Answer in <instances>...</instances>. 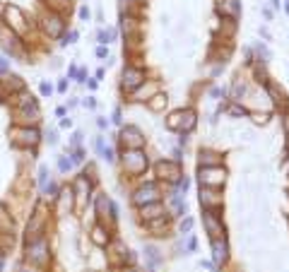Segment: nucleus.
<instances>
[{
    "mask_svg": "<svg viewBox=\"0 0 289 272\" xmlns=\"http://www.w3.org/2000/svg\"><path fill=\"white\" fill-rule=\"evenodd\" d=\"M147 104H149L152 111H161L166 106V94H154L152 99H147Z\"/></svg>",
    "mask_w": 289,
    "mask_h": 272,
    "instance_id": "393cba45",
    "label": "nucleus"
},
{
    "mask_svg": "<svg viewBox=\"0 0 289 272\" xmlns=\"http://www.w3.org/2000/svg\"><path fill=\"white\" fill-rule=\"evenodd\" d=\"M203 224H205L210 239H224L226 229H224V222H222V217H219L217 209H205L203 212Z\"/></svg>",
    "mask_w": 289,
    "mask_h": 272,
    "instance_id": "0eeeda50",
    "label": "nucleus"
},
{
    "mask_svg": "<svg viewBox=\"0 0 289 272\" xmlns=\"http://www.w3.org/2000/svg\"><path fill=\"white\" fill-rule=\"evenodd\" d=\"M287 12H289V2H287Z\"/></svg>",
    "mask_w": 289,
    "mask_h": 272,
    "instance_id": "3c124183",
    "label": "nucleus"
},
{
    "mask_svg": "<svg viewBox=\"0 0 289 272\" xmlns=\"http://www.w3.org/2000/svg\"><path fill=\"white\" fill-rule=\"evenodd\" d=\"M144 256H147V260H149V268H152V270L161 263V256H159V251H157L154 246H144Z\"/></svg>",
    "mask_w": 289,
    "mask_h": 272,
    "instance_id": "b1692460",
    "label": "nucleus"
},
{
    "mask_svg": "<svg viewBox=\"0 0 289 272\" xmlns=\"http://www.w3.org/2000/svg\"><path fill=\"white\" fill-rule=\"evenodd\" d=\"M7 70H10V61L0 53V75H7Z\"/></svg>",
    "mask_w": 289,
    "mask_h": 272,
    "instance_id": "72a5a7b5",
    "label": "nucleus"
},
{
    "mask_svg": "<svg viewBox=\"0 0 289 272\" xmlns=\"http://www.w3.org/2000/svg\"><path fill=\"white\" fill-rule=\"evenodd\" d=\"M39 92H41V96H51V92H53V87H51L48 82H41V84H39Z\"/></svg>",
    "mask_w": 289,
    "mask_h": 272,
    "instance_id": "2f4dec72",
    "label": "nucleus"
},
{
    "mask_svg": "<svg viewBox=\"0 0 289 272\" xmlns=\"http://www.w3.org/2000/svg\"><path fill=\"white\" fill-rule=\"evenodd\" d=\"M265 87H268V92H270L273 101H275V104L285 111V109H287V96H285V92H282V89H277V84H273V82H268Z\"/></svg>",
    "mask_w": 289,
    "mask_h": 272,
    "instance_id": "412c9836",
    "label": "nucleus"
},
{
    "mask_svg": "<svg viewBox=\"0 0 289 272\" xmlns=\"http://www.w3.org/2000/svg\"><path fill=\"white\" fill-rule=\"evenodd\" d=\"M70 126H72L70 118H63V121H61V128H70Z\"/></svg>",
    "mask_w": 289,
    "mask_h": 272,
    "instance_id": "79ce46f5",
    "label": "nucleus"
},
{
    "mask_svg": "<svg viewBox=\"0 0 289 272\" xmlns=\"http://www.w3.org/2000/svg\"><path fill=\"white\" fill-rule=\"evenodd\" d=\"M48 183H51V178H48V169L41 166V169H39V188H41V193H46Z\"/></svg>",
    "mask_w": 289,
    "mask_h": 272,
    "instance_id": "bb28decb",
    "label": "nucleus"
},
{
    "mask_svg": "<svg viewBox=\"0 0 289 272\" xmlns=\"http://www.w3.org/2000/svg\"><path fill=\"white\" fill-rule=\"evenodd\" d=\"M94 207H96V217H99V219H106V217L116 219V217H118V209H116V205L111 203L106 195H96Z\"/></svg>",
    "mask_w": 289,
    "mask_h": 272,
    "instance_id": "ddd939ff",
    "label": "nucleus"
},
{
    "mask_svg": "<svg viewBox=\"0 0 289 272\" xmlns=\"http://www.w3.org/2000/svg\"><path fill=\"white\" fill-rule=\"evenodd\" d=\"M200 205H203V209H219L222 207V195L215 188H203L200 186Z\"/></svg>",
    "mask_w": 289,
    "mask_h": 272,
    "instance_id": "4468645a",
    "label": "nucleus"
},
{
    "mask_svg": "<svg viewBox=\"0 0 289 272\" xmlns=\"http://www.w3.org/2000/svg\"><path fill=\"white\" fill-rule=\"evenodd\" d=\"M123 169L128 174H133V176L143 174L144 169H147V154H144L143 149H126L123 152Z\"/></svg>",
    "mask_w": 289,
    "mask_h": 272,
    "instance_id": "39448f33",
    "label": "nucleus"
},
{
    "mask_svg": "<svg viewBox=\"0 0 289 272\" xmlns=\"http://www.w3.org/2000/svg\"><path fill=\"white\" fill-rule=\"evenodd\" d=\"M10 142H12V147H22V149H36V144L41 142V133H39L36 128L12 126V128H10Z\"/></svg>",
    "mask_w": 289,
    "mask_h": 272,
    "instance_id": "f03ea898",
    "label": "nucleus"
},
{
    "mask_svg": "<svg viewBox=\"0 0 289 272\" xmlns=\"http://www.w3.org/2000/svg\"><path fill=\"white\" fill-rule=\"evenodd\" d=\"M0 253H2V251H0Z\"/></svg>",
    "mask_w": 289,
    "mask_h": 272,
    "instance_id": "603ef678",
    "label": "nucleus"
},
{
    "mask_svg": "<svg viewBox=\"0 0 289 272\" xmlns=\"http://www.w3.org/2000/svg\"><path fill=\"white\" fill-rule=\"evenodd\" d=\"M113 121H116V123H121V109H116V113H113Z\"/></svg>",
    "mask_w": 289,
    "mask_h": 272,
    "instance_id": "a18cd8bd",
    "label": "nucleus"
},
{
    "mask_svg": "<svg viewBox=\"0 0 289 272\" xmlns=\"http://www.w3.org/2000/svg\"><path fill=\"white\" fill-rule=\"evenodd\" d=\"M17 272H34V270H32V265H29V268H27V265H22V268H19Z\"/></svg>",
    "mask_w": 289,
    "mask_h": 272,
    "instance_id": "09e8293b",
    "label": "nucleus"
},
{
    "mask_svg": "<svg viewBox=\"0 0 289 272\" xmlns=\"http://www.w3.org/2000/svg\"><path fill=\"white\" fill-rule=\"evenodd\" d=\"M157 176L164 178V181L176 183V181L183 176V174H181V164H178V161H159V164H157Z\"/></svg>",
    "mask_w": 289,
    "mask_h": 272,
    "instance_id": "9b49d317",
    "label": "nucleus"
},
{
    "mask_svg": "<svg viewBox=\"0 0 289 272\" xmlns=\"http://www.w3.org/2000/svg\"><path fill=\"white\" fill-rule=\"evenodd\" d=\"M5 24L10 27V32L12 34H27V29H29V24H27V19H24V12L19 10V7H15V5H7L5 7Z\"/></svg>",
    "mask_w": 289,
    "mask_h": 272,
    "instance_id": "423d86ee",
    "label": "nucleus"
},
{
    "mask_svg": "<svg viewBox=\"0 0 289 272\" xmlns=\"http://www.w3.org/2000/svg\"><path fill=\"white\" fill-rule=\"evenodd\" d=\"M191 229H193V219H191V217H186V219L181 222V234H183V231H191Z\"/></svg>",
    "mask_w": 289,
    "mask_h": 272,
    "instance_id": "f704fd0d",
    "label": "nucleus"
},
{
    "mask_svg": "<svg viewBox=\"0 0 289 272\" xmlns=\"http://www.w3.org/2000/svg\"><path fill=\"white\" fill-rule=\"evenodd\" d=\"M106 56H109V48L106 46H99L96 48V58H106Z\"/></svg>",
    "mask_w": 289,
    "mask_h": 272,
    "instance_id": "e433bc0d",
    "label": "nucleus"
},
{
    "mask_svg": "<svg viewBox=\"0 0 289 272\" xmlns=\"http://www.w3.org/2000/svg\"><path fill=\"white\" fill-rule=\"evenodd\" d=\"M171 207H174V212H176L178 217L186 214V209H188V207H186V200H181V195H176V193L171 195Z\"/></svg>",
    "mask_w": 289,
    "mask_h": 272,
    "instance_id": "a878e982",
    "label": "nucleus"
},
{
    "mask_svg": "<svg viewBox=\"0 0 289 272\" xmlns=\"http://www.w3.org/2000/svg\"><path fill=\"white\" fill-rule=\"evenodd\" d=\"M282 123H285V130H287V137H289V113L282 116Z\"/></svg>",
    "mask_w": 289,
    "mask_h": 272,
    "instance_id": "58836bf2",
    "label": "nucleus"
},
{
    "mask_svg": "<svg viewBox=\"0 0 289 272\" xmlns=\"http://www.w3.org/2000/svg\"><path fill=\"white\" fill-rule=\"evenodd\" d=\"M80 17H82V19H89V10L82 7V10H80Z\"/></svg>",
    "mask_w": 289,
    "mask_h": 272,
    "instance_id": "ea45409f",
    "label": "nucleus"
},
{
    "mask_svg": "<svg viewBox=\"0 0 289 272\" xmlns=\"http://www.w3.org/2000/svg\"><path fill=\"white\" fill-rule=\"evenodd\" d=\"M48 142H51V144H56V142H58V135H56V130H51V133H48Z\"/></svg>",
    "mask_w": 289,
    "mask_h": 272,
    "instance_id": "4c0bfd02",
    "label": "nucleus"
},
{
    "mask_svg": "<svg viewBox=\"0 0 289 272\" xmlns=\"http://www.w3.org/2000/svg\"><path fill=\"white\" fill-rule=\"evenodd\" d=\"M229 113H231V116H241V113H246V111H243V106L231 104V106H229Z\"/></svg>",
    "mask_w": 289,
    "mask_h": 272,
    "instance_id": "c9c22d12",
    "label": "nucleus"
},
{
    "mask_svg": "<svg viewBox=\"0 0 289 272\" xmlns=\"http://www.w3.org/2000/svg\"><path fill=\"white\" fill-rule=\"evenodd\" d=\"M198 178H200L203 188H219L226 181V169L224 166H200Z\"/></svg>",
    "mask_w": 289,
    "mask_h": 272,
    "instance_id": "7ed1b4c3",
    "label": "nucleus"
},
{
    "mask_svg": "<svg viewBox=\"0 0 289 272\" xmlns=\"http://www.w3.org/2000/svg\"><path fill=\"white\" fill-rule=\"evenodd\" d=\"M72 161H75V164H82V161H84V149L75 147V149H72Z\"/></svg>",
    "mask_w": 289,
    "mask_h": 272,
    "instance_id": "c756f323",
    "label": "nucleus"
},
{
    "mask_svg": "<svg viewBox=\"0 0 289 272\" xmlns=\"http://www.w3.org/2000/svg\"><path fill=\"white\" fill-rule=\"evenodd\" d=\"M12 226H15V222L7 214V207H5V203H0V234H12Z\"/></svg>",
    "mask_w": 289,
    "mask_h": 272,
    "instance_id": "4be33fe9",
    "label": "nucleus"
},
{
    "mask_svg": "<svg viewBox=\"0 0 289 272\" xmlns=\"http://www.w3.org/2000/svg\"><path fill=\"white\" fill-rule=\"evenodd\" d=\"M89 239H92V241H94L96 246H101V248L111 243V236H109V231H106V229H104L101 224H96V226L92 229V234H89Z\"/></svg>",
    "mask_w": 289,
    "mask_h": 272,
    "instance_id": "aec40b11",
    "label": "nucleus"
},
{
    "mask_svg": "<svg viewBox=\"0 0 289 272\" xmlns=\"http://www.w3.org/2000/svg\"><path fill=\"white\" fill-rule=\"evenodd\" d=\"M195 123H198V118H195V111L193 109H186V111H181V126H178V130L181 133H191L193 128H195Z\"/></svg>",
    "mask_w": 289,
    "mask_h": 272,
    "instance_id": "6ab92c4d",
    "label": "nucleus"
},
{
    "mask_svg": "<svg viewBox=\"0 0 289 272\" xmlns=\"http://www.w3.org/2000/svg\"><path fill=\"white\" fill-rule=\"evenodd\" d=\"M0 89H2V94H5V99H7V96H12V94L27 89V84H24V80H22L19 75H5V80H0Z\"/></svg>",
    "mask_w": 289,
    "mask_h": 272,
    "instance_id": "f8f14e48",
    "label": "nucleus"
},
{
    "mask_svg": "<svg viewBox=\"0 0 289 272\" xmlns=\"http://www.w3.org/2000/svg\"><path fill=\"white\" fill-rule=\"evenodd\" d=\"M84 106H89V109H94V106H96V101H94V99H87V101H84Z\"/></svg>",
    "mask_w": 289,
    "mask_h": 272,
    "instance_id": "c03bdc74",
    "label": "nucleus"
},
{
    "mask_svg": "<svg viewBox=\"0 0 289 272\" xmlns=\"http://www.w3.org/2000/svg\"><path fill=\"white\" fill-rule=\"evenodd\" d=\"M217 12L224 15L226 19H236L241 12V2L239 0H217Z\"/></svg>",
    "mask_w": 289,
    "mask_h": 272,
    "instance_id": "2eb2a0df",
    "label": "nucleus"
},
{
    "mask_svg": "<svg viewBox=\"0 0 289 272\" xmlns=\"http://www.w3.org/2000/svg\"><path fill=\"white\" fill-rule=\"evenodd\" d=\"M72 193H75V198H80V200H89V195H92V178L87 176V174H82L77 181H75V186H72Z\"/></svg>",
    "mask_w": 289,
    "mask_h": 272,
    "instance_id": "dca6fc26",
    "label": "nucleus"
},
{
    "mask_svg": "<svg viewBox=\"0 0 289 272\" xmlns=\"http://www.w3.org/2000/svg\"><path fill=\"white\" fill-rule=\"evenodd\" d=\"M285 169H287V176H289V154L285 157Z\"/></svg>",
    "mask_w": 289,
    "mask_h": 272,
    "instance_id": "8fccbe9b",
    "label": "nucleus"
},
{
    "mask_svg": "<svg viewBox=\"0 0 289 272\" xmlns=\"http://www.w3.org/2000/svg\"><path fill=\"white\" fill-rule=\"evenodd\" d=\"M121 142L126 149H143L144 147V135L135 128V126H126L121 130Z\"/></svg>",
    "mask_w": 289,
    "mask_h": 272,
    "instance_id": "9d476101",
    "label": "nucleus"
},
{
    "mask_svg": "<svg viewBox=\"0 0 289 272\" xmlns=\"http://www.w3.org/2000/svg\"><path fill=\"white\" fill-rule=\"evenodd\" d=\"M229 258V246H226V239H212V260L217 265H224Z\"/></svg>",
    "mask_w": 289,
    "mask_h": 272,
    "instance_id": "f3484780",
    "label": "nucleus"
},
{
    "mask_svg": "<svg viewBox=\"0 0 289 272\" xmlns=\"http://www.w3.org/2000/svg\"><path fill=\"white\" fill-rule=\"evenodd\" d=\"M200 166H222V159H219V154L205 149V152H200Z\"/></svg>",
    "mask_w": 289,
    "mask_h": 272,
    "instance_id": "5701e85b",
    "label": "nucleus"
},
{
    "mask_svg": "<svg viewBox=\"0 0 289 272\" xmlns=\"http://www.w3.org/2000/svg\"><path fill=\"white\" fill-rule=\"evenodd\" d=\"M70 166H72V159H65V157H61L58 159V169L65 174V171H70Z\"/></svg>",
    "mask_w": 289,
    "mask_h": 272,
    "instance_id": "7c9ffc66",
    "label": "nucleus"
},
{
    "mask_svg": "<svg viewBox=\"0 0 289 272\" xmlns=\"http://www.w3.org/2000/svg\"><path fill=\"white\" fill-rule=\"evenodd\" d=\"M166 126H169L171 130H178V126H181V111L171 113V116H169V121H166Z\"/></svg>",
    "mask_w": 289,
    "mask_h": 272,
    "instance_id": "cd10ccee",
    "label": "nucleus"
},
{
    "mask_svg": "<svg viewBox=\"0 0 289 272\" xmlns=\"http://www.w3.org/2000/svg\"><path fill=\"white\" fill-rule=\"evenodd\" d=\"M195 246H198V243H195V239H191V241H188V251H195Z\"/></svg>",
    "mask_w": 289,
    "mask_h": 272,
    "instance_id": "49530a36",
    "label": "nucleus"
},
{
    "mask_svg": "<svg viewBox=\"0 0 289 272\" xmlns=\"http://www.w3.org/2000/svg\"><path fill=\"white\" fill-rule=\"evenodd\" d=\"M24 260L32 265V268H39V270H46L48 263H51V248H48V239L41 236L36 241H29L24 246Z\"/></svg>",
    "mask_w": 289,
    "mask_h": 272,
    "instance_id": "f257e3e1",
    "label": "nucleus"
},
{
    "mask_svg": "<svg viewBox=\"0 0 289 272\" xmlns=\"http://www.w3.org/2000/svg\"><path fill=\"white\" fill-rule=\"evenodd\" d=\"M161 214H166V209H164L161 203H149V205H144V207H140V217H143L144 222H152V219H157Z\"/></svg>",
    "mask_w": 289,
    "mask_h": 272,
    "instance_id": "a211bd4d",
    "label": "nucleus"
},
{
    "mask_svg": "<svg viewBox=\"0 0 289 272\" xmlns=\"http://www.w3.org/2000/svg\"><path fill=\"white\" fill-rule=\"evenodd\" d=\"M143 82H144V70L143 68H135V65H126V68H123L121 87H123L126 92H135Z\"/></svg>",
    "mask_w": 289,
    "mask_h": 272,
    "instance_id": "1a4fd4ad",
    "label": "nucleus"
},
{
    "mask_svg": "<svg viewBox=\"0 0 289 272\" xmlns=\"http://www.w3.org/2000/svg\"><path fill=\"white\" fill-rule=\"evenodd\" d=\"M256 51H258V58H263L260 63H268V61H270V51H268V46H265V44H258V46H256Z\"/></svg>",
    "mask_w": 289,
    "mask_h": 272,
    "instance_id": "c85d7f7f",
    "label": "nucleus"
},
{
    "mask_svg": "<svg viewBox=\"0 0 289 272\" xmlns=\"http://www.w3.org/2000/svg\"><path fill=\"white\" fill-rule=\"evenodd\" d=\"M96 126H99V128H101V130H104V128H106V126H109V121H106V118H99V121H96Z\"/></svg>",
    "mask_w": 289,
    "mask_h": 272,
    "instance_id": "a19ab883",
    "label": "nucleus"
},
{
    "mask_svg": "<svg viewBox=\"0 0 289 272\" xmlns=\"http://www.w3.org/2000/svg\"><path fill=\"white\" fill-rule=\"evenodd\" d=\"M41 27H44V32H46L51 39H61V36L65 34V19H63V15L56 12V10H48V12L41 17Z\"/></svg>",
    "mask_w": 289,
    "mask_h": 272,
    "instance_id": "20e7f679",
    "label": "nucleus"
},
{
    "mask_svg": "<svg viewBox=\"0 0 289 272\" xmlns=\"http://www.w3.org/2000/svg\"><path fill=\"white\" fill-rule=\"evenodd\" d=\"M75 39H77V32H68V34H63V46H68V44H75Z\"/></svg>",
    "mask_w": 289,
    "mask_h": 272,
    "instance_id": "473e14b6",
    "label": "nucleus"
},
{
    "mask_svg": "<svg viewBox=\"0 0 289 272\" xmlns=\"http://www.w3.org/2000/svg\"><path fill=\"white\" fill-rule=\"evenodd\" d=\"M159 186L157 183H144V186H140L135 193H133V205L135 207H144V205L149 203H159Z\"/></svg>",
    "mask_w": 289,
    "mask_h": 272,
    "instance_id": "6e6552de",
    "label": "nucleus"
},
{
    "mask_svg": "<svg viewBox=\"0 0 289 272\" xmlns=\"http://www.w3.org/2000/svg\"><path fill=\"white\" fill-rule=\"evenodd\" d=\"M253 121H256V123H265V121H268V116H253Z\"/></svg>",
    "mask_w": 289,
    "mask_h": 272,
    "instance_id": "37998d69",
    "label": "nucleus"
},
{
    "mask_svg": "<svg viewBox=\"0 0 289 272\" xmlns=\"http://www.w3.org/2000/svg\"><path fill=\"white\" fill-rule=\"evenodd\" d=\"M116 272H140V270H135V268H128V270H126V268H118Z\"/></svg>",
    "mask_w": 289,
    "mask_h": 272,
    "instance_id": "de8ad7c7",
    "label": "nucleus"
}]
</instances>
